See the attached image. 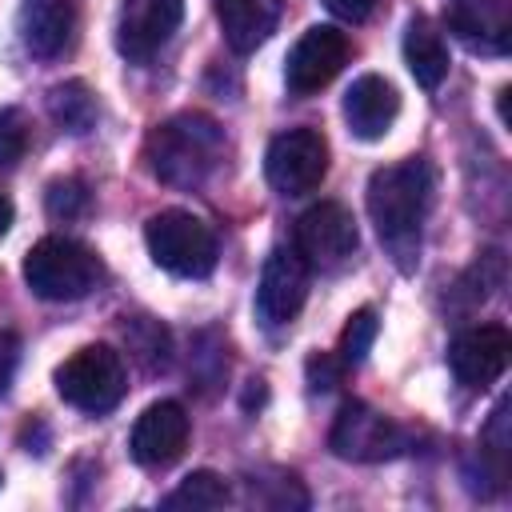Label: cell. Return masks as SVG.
Wrapping results in <instances>:
<instances>
[{
  "label": "cell",
  "mask_w": 512,
  "mask_h": 512,
  "mask_svg": "<svg viewBox=\"0 0 512 512\" xmlns=\"http://www.w3.org/2000/svg\"><path fill=\"white\" fill-rule=\"evenodd\" d=\"M432 208V168L412 156L400 164H384L368 176V216L376 224L380 244L396 256L404 272L420 260V232Z\"/></svg>",
  "instance_id": "obj_1"
},
{
  "label": "cell",
  "mask_w": 512,
  "mask_h": 512,
  "mask_svg": "<svg viewBox=\"0 0 512 512\" xmlns=\"http://www.w3.org/2000/svg\"><path fill=\"white\" fill-rule=\"evenodd\" d=\"M224 160V132L204 112H176L144 140L148 172L168 188H200Z\"/></svg>",
  "instance_id": "obj_2"
},
{
  "label": "cell",
  "mask_w": 512,
  "mask_h": 512,
  "mask_svg": "<svg viewBox=\"0 0 512 512\" xmlns=\"http://www.w3.org/2000/svg\"><path fill=\"white\" fill-rule=\"evenodd\" d=\"M100 280H104L100 256L68 236H44L24 256V284L52 304L84 300L92 288H100Z\"/></svg>",
  "instance_id": "obj_3"
},
{
  "label": "cell",
  "mask_w": 512,
  "mask_h": 512,
  "mask_svg": "<svg viewBox=\"0 0 512 512\" xmlns=\"http://www.w3.org/2000/svg\"><path fill=\"white\" fill-rule=\"evenodd\" d=\"M144 244L152 252V260L184 280H200L216 268L220 260V244L212 224H204L200 216L184 212V208H164L156 216H148L144 224Z\"/></svg>",
  "instance_id": "obj_4"
},
{
  "label": "cell",
  "mask_w": 512,
  "mask_h": 512,
  "mask_svg": "<svg viewBox=\"0 0 512 512\" xmlns=\"http://www.w3.org/2000/svg\"><path fill=\"white\" fill-rule=\"evenodd\" d=\"M56 392L80 412H112L128 392L124 360L112 344H84L56 368Z\"/></svg>",
  "instance_id": "obj_5"
},
{
  "label": "cell",
  "mask_w": 512,
  "mask_h": 512,
  "mask_svg": "<svg viewBox=\"0 0 512 512\" xmlns=\"http://www.w3.org/2000/svg\"><path fill=\"white\" fill-rule=\"evenodd\" d=\"M356 244H360L356 220L336 200H320L308 212H300L296 232H292V248L300 252L308 272H336V268H344L352 260Z\"/></svg>",
  "instance_id": "obj_6"
},
{
  "label": "cell",
  "mask_w": 512,
  "mask_h": 512,
  "mask_svg": "<svg viewBox=\"0 0 512 512\" xmlns=\"http://www.w3.org/2000/svg\"><path fill=\"white\" fill-rule=\"evenodd\" d=\"M264 176L280 196H308L328 176V140L316 128H288L264 152Z\"/></svg>",
  "instance_id": "obj_7"
},
{
  "label": "cell",
  "mask_w": 512,
  "mask_h": 512,
  "mask_svg": "<svg viewBox=\"0 0 512 512\" xmlns=\"http://www.w3.org/2000/svg\"><path fill=\"white\" fill-rule=\"evenodd\" d=\"M328 444H332V452L340 460L380 464V460H392V456H400L408 448V432L392 416L352 400V404L340 408V416H336V424L328 432Z\"/></svg>",
  "instance_id": "obj_8"
},
{
  "label": "cell",
  "mask_w": 512,
  "mask_h": 512,
  "mask_svg": "<svg viewBox=\"0 0 512 512\" xmlns=\"http://www.w3.org/2000/svg\"><path fill=\"white\" fill-rule=\"evenodd\" d=\"M348 52H352V44H348V36H344L340 28H332V24L308 28V32L292 44V52H288V64H284L288 88H292L296 96L320 92L324 84H332V80L340 76V68L348 64Z\"/></svg>",
  "instance_id": "obj_9"
},
{
  "label": "cell",
  "mask_w": 512,
  "mask_h": 512,
  "mask_svg": "<svg viewBox=\"0 0 512 512\" xmlns=\"http://www.w3.org/2000/svg\"><path fill=\"white\" fill-rule=\"evenodd\" d=\"M304 300H308V264L300 260L296 248H272L256 284V316L268 328H284L300 316Z\"/></svg>",
  "instance_id": "obj_10"
},
{
  "label": "cell",
  "mask_w": 512,
  "mask_h": 512,
  "mask_svg": "<svg viewBox=\"0 0 512 512\" xmlns=\"http://www.w3.org/2000/svg\"><path fill=\"white\" fill-rule=\"evenodd\" d=\"M184 0H124L116 20V48L132 64H148L180 28Z\"/></svg>",
  "instance_id": "obj_11"
},
{
  "label": "cell",
  "mask_w": 512,
  "mask_h": 512,
  "mask_svg": "<svg viewBox=\"0 0 512 512\" xmlns=\"http://www.w3.org/2000/svg\"><path fill=\"white\" fill-rule=\"evenodd\" d=\"M188 432H192L188 412L176 400H156L132 424V436H128L132 460L140 468H168V464H176L184 456Z\"/></svg>",
  "instance_id": "obj_12"
},
{
  "label": "cell",
  "mask_w": 512,
  "mask_h": 512,
  "mask_svg": "<svg viewBox=\"0 0 512 512\" xmlns=\"http://www.w3.org/2000/svg\"><path fill=\"white\" fill-rule=\"evenodd\" d=\"M508 352H512V336H508L504 324H476V328H464L452 340L448 364H452V376L464 388H488L504 376Z\"/></svg>",
  "instance_id": "obj_13"
},
{
  "label": "cell",
  "mask_w": 512,
  "mask_h": 512,
  "mask_svg": "<svg viewBox=\"0 0 512 512\" xmlns=\"http://www.w3.org/2000/svg\"><path fill=\"white\" fill-rule=\"evenodd\" d=\"M444 16L476 52H504L512 44V0H444Z\"/></svg>",
  "instance_id": "obj_14"
},
{
  "label": "cell",
  "mask_w": 512,
  "mask_h": 512,
  "mask_svg": "<svg viewBox=\"0 0 512 512\" xmlns=\"http://www.w3.org/2000/svg\"><path fill=\"white\" fill-rule=\"evenodd\" d=\"M76 36V4L72 0H24L20 4V44L40 56L56 60L72 48Z\"/></svg>",
  "instance_id": "obj_15"
},
{
  "label": "cell",
  "mask_w": 512,
  "mask_h": 512,
  "mask_svg": "<svg viewBox=\"0 0 512 512\" xmlns=\"http://www.w3.org/2000/svg\"><path fill=\"white\" fill-rule=\"evenodd\" d=\"M400 112V96L384 76H360L344 92V120L352 136L360 140H380Z\"/></svg>",
  "instance_id": "obj_16"
},
{
  "label": "cell",
  "mask_w": 512,
  "mask_h": 512,
  "mask_svg": "<svg viewBox=\"0 0 512 512\" xmlns=\"http://www.w3.org/2000/svg\"><path fill=\"white\" fill-rule=\"evenodd\" d=\"M280 8L284 0H216V20H220L228 48L240 56L256 52L276 32Z\"/></svg>",
  "instance_id": "obj_17"
},
{
  "label": "cell",
  "mask_w": 512,
  "mask_h": 512,
  "mask_svg": "<svg viewBox=\"0 0 512 512\" xmlns=\"http://www.w3.org/2000/svg\"><path fill=\"white\" fill-rule=\"evenodd\" d=\"M404 64L408 72L416 76L420 88H440L444 76H448V44L444 36L436 32V24L428 16H412L408 28H404Z\"/></svg>",
  "instance_id": "obj_18"
},
{
  "label": "cell",
  "mask_w": 512,
  "mask_h": 512,
  "mask_svg": "<svg viewBox=\"0 0 512 512\" xmlns=\"http://www.w3.org/2000/svg\"><path fill=\"white\" fill-rule=\"evenodd\" d=\"M48 112H52V120H56L64 132H72V136H84L88 128H96V96H92V88L80 84V80L56 84V88L48 92Z\"/></svg>",
  "instance_id": "obj_19"
},
{
  "label": "cell",
  "mask_w": 512,
  "mask_h": 512,
  "mask_svg": "<svg viewBox=\"0 0 512 512\" xmlns=\"http://www.w3.org/2000/svg\"><path fill=\"white\" fill-rule=\"evenodd\" d=\"M232 500V488L224 484V476L200 468V472H188L180 480L176 492L164 496V508H184V512H212V508H224Z\"/></svg>",
  "instance_id": "obj_20"
},
{
  "label": "cell",
  "mask_w": 512,
  "mask_h": 512,
  "mask_svg": "<svg viewBox=\"0 0 512 512\" xmlns=\"http://www.w3.org/2000/svg\"><path fill=\"white\" fill-rule=\"evenodd\" d=\"M376 332H380V320H376L372 308H360V312L348 316V324L340 332V348H336V356L344 360V368H356L368 356V348L376 344Z\"/></svg>",
  "instance_id": "obj_21"
},
{
  "label": "cell",
  "mask_w": 512,
  "mask_h": 512,
  "mask_svg": "<svg viewBox=\"0 0 512 512\" xmlns=\"http://www.w3.org/2000/svg\"><path fill=\"white\" fill-rule=\"evenodd\" d=\"M48 216L52 220H80V216H88V208H92V196H88V188L80 184V180H52L48 184Z\"/></svg>",
  "instance_id": "obj_22"
},
{
  "label": "cell",
  "mask_w": 512,
  "mask_h": 512,
  "mask_svg": "<svg viewBox=\"0 0 512 512\" xmlns=\"http://www.w3.org/2000/svg\"><path fill=\"white\" fill-rule=\"evenodd\" d=\"M28 116L20 108H0V168H16L28 152Z\"/></svg>",
  "instance_id": "obj_23"
},
{
  "label": "cell",
  "mask_w": 512,
  "mask_h": 512,
  "mask_svg": "<svg viewBox=\"0 0 512 512\" xmlns=\"http://www.w3.org/2000/svg\"><path fill=\"white\" fill-rule=\"evenodd\" d=\"M344 360L340 356H328V352H316V356H308V380H312V388H320V392H328V388H336L340 380H344Z\"/></svg>",
  "instance_id": "obj_24"
},
{
  "label": "cell",
  "mask_w": 512,
  "mask_h": 512,
  "mask_svg": "<svg viewBox=\"0 0 512 512\" xmlns=\"http://www.w3.org/2000/svg\"><path fill=\"white\" fill-rule=\"evenodd\" d=\"M16 364H20V340H16V332L0 328V392H8Z\"/></svg>",
  "instance_id": "obj_25"
},
{
  "label": "cell",
  "mask_w": 512,
  "mask_h": 512,
  "mask_svg": "<svg viewBox=\"0 0 512 512\" xmlns=\"http://www.w3.org/2000/svg\"><path fill=\"white\" fill-rule=\"evenodd\" d=\"M324 4H328V12H332V16H340V20H348V24L368 20V16H372V8H376V0H324Z\"/></svg>",
  "instance_id": "obj_26"
},
{
  "label": "cell",
  "mask_w": 512,
  "mask_h": 512,
  "mask_svg": "<svg viewBox=\"0 0 512 512\" xmlns=\"http://www.w3.org/2000/svg\"><path fill=\"white\" fill-rule=\"evenodd\" d=\"M8 228H12V200L0 192V236H4Z\"/></svg>",
  "instance_id": "obj_27"
},
{
  "label": "cell",
  "mask_w": 512,
  "mask_h": 512,
  "mask_svg": "<svg viewBox=\"0 0 512 512\" xmlns=\"http://www.w3.org/2000/svg\"><path fill=\"white\" fill-rule=\"evenodd\" d=\"M0 480H4V476H0Z\"/></svg>",
  "instance_id": "obj_28"
}]
</instances>
